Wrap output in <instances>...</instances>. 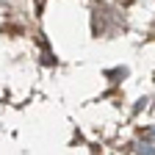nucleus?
Returning a JSON list of instances; mask_svg holds the SVG:
<instances>
[{
  "label": "nucleus",
  "instance_id": "2",
  "mask_svg": "<svg viewBox=\"0 0 155 155\" xmlns=\"http://www.w3.org/2000/svg\"><path fill=\"white\" fill-rule=\"evenodd\" d=\"M119 3H122V6H130V3H133V0H119Z\"/></svg>",
  "mask_w": 155,
  "mask_h": 155
},
{
  "label": "nucleus",
  "instance_id": "1",
  "mask_svg": "<svg viewBox=\"0 0 155 155\" xmlns=\"http://www.w3.org/2000/svg\"><path fill=\"white\" fill-rule=\"evenodd\" d=\"M139 155H155V127L144 130V136L139 139Z\"/></svg>",
  "mask_w": 155,
  "mask_h": 155
}]
</instances>
